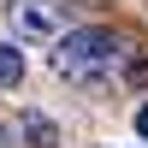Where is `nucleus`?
Returning a JSON list of instances; mask_svg holds the SVG:
<instances>
[{
	"mask_svg": "<svg viewBox=\"0 0 148 148\" xmlns=\"http://www.w3.org/2000/svg\"><path fill=\"white\" fill-rule=\"evenodd\" d=\"M125 59V42H119V30H107V24H83V30H65L53 42V71L65 83H107V71Z\"/></svg>",
	"mask_w": 148,
	"mask_h": 148,
	"instance_id": "f257e3e1",
	"label": "nucleus"
},
{
	"mask_svg": "<svg viewBox=\"0 0 148 148\" xmlns=\"http://www.w3.org/2000/svg\"><path fill=\"white\" fill-rule=\"evenodd\" d=\"M6 24L18 42H59L71 30V0H6Z\"/></svg>",
	"mask_w": 148,
	"mask_h": 148,
	"instance_id": "f03ea898",
	"label": "nucleus"
},
{
	"mask_svg": "<svg viewBox=\"0 0 148 148\" xmlns=\"http://www.w3.org/2000/svg\"><path fill=\"white\" fill-rule=\"evenodd\" d=\"M18 130H24V142H30V148H59V125H53L47 113H36V107L18 119Z\"/></svg>",
	"mask_w": 148,
	"mask_h": 148,
	"instance_id": "7ed1b4c3",
	"label": "nucleus"
},
{
	"mask_svg": "<svg viewBox=\"0 0 148 148\" xmlns=\"http://www.w3.org/2000/svg\"><path fill=\"white\" fill-rule=\"evenodd\" d=\"M24 83V53L18 42H0V89H18Z\"/></svg>",
	"mask_w": 148,
	"mask_h": 148,
	"instance_id": "20e7f679",
	"label": "nucleus"
},
{
	"mask_svg": "<svg viewBox=\"0 0 148 148\" xmlns=\"http://www.w3.org/2000/svg\"><path fill=\"white\" fill-rule=\"evenodd\" d=\"M136 136L148 142V107H136Z\"/></svg>",
	"mask_w": 148,
	"mask_h": 148,
	"instance_id": "39448f33",
	"label": "nucleus"
},
{
	"mask_svg": "<svg viewBox=\"0 0 148 148\" xmlns=\"http://www.w3.org/2000/svg\"><path fill=\"white\" fill-rule=\"evenodd\" d=\"M0 148H12V130H6V125H0Z\"/></svg>",
	"mask_w": 148,
	"mask_h": 148,
	"instance_id": "423d86ee",
	"label": "nucleus"
}]
</instances>
